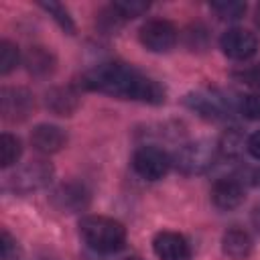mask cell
<instances>
[{
  "instance_id": "23",
  "label": "cell",
  "mask_w": 260,
  "mask_h": 260,
  "mask_svg": "<svg viewBox=\"0 0 260 260\" xmlns=\"http://www.w3.org/2000/svg\"><path fill=\"white\" fill-rule=\"evenodd\" d=\"M148 2H138V0H122V2H114L112 4V8L124 18V20H128V18H136V16H140V14H144L146 10H148Z\"/></svg>"
},
{
  "instance_id": "21",
  "label": "cell",
  "mask_w": 260,
  "mask_h": 260,
  "mask_svg": "<svg viewBox=\"0 0 260 260\" xmlns=\"http://www.w3.org/2000/svg\"><path fill=\"white\" fill-rule=\"evenodd\" d=\"M20 63V51L12 41H2L0 43V73L8 75L10 71L16 69Z\"/></svg>"
},
{
  "instance_id": "1",
  "label": "cell",
  "mask_w": 260,
  "mask_h": 260,
  "mask_svg": "<svg viewBox=\"0 0 260 260\" xmlns=\"http://www.w3.org/2000/svg\"><path fill=\"white\" fill-rule=\"evenodd\" d=\"M81 85L89 91H100L120 100H134L152 106L162 104L167 98V91L158 81H154L140 69L120 61L102 63L89 69L87 73H83Z\"/></svg>"
},
{
  "instance_id": "27",
  "label": "cell",
  "mask_w": 260,
  "mask_h": 260,
  "mask_svg": "<svg viewBox=\"0 0 260 260\" xmlns=\"http://www.w3.org/2000/svg\"><path fill=\"white\" fill-rule=\"evenodd\" d=\"M254 20H256V26L260 28V4L256 6V14H254Z\"/></svg>"
},
{
  "instance_id": "2",
  "label": "cell",
  "mask_w": 260,
  "mask_h": 260,
  "mask_svg": "<svg viewBox=\"0 0 260 260\" xmlns=\"http://www.w3.org/2000/svg\"><path fill=\"white\" fill-rule=\"evenodd\" d=\"M79 236L91 250L110 254L124 246L126 228L108 215H85L79 221Z\"/></svg>"
},
{
  "instance_id": "18",
  "label": "cell",
  "mask_w": 260,
  "mask_h": 260,
  "mask_svg": "<svg viewBox=\"0 0 260 260\" xmlns=\"http://www.w3.org/2000/svg\"><path fill=\"white\" fill-rule=\"evenodd\" d=\"M20 154H22L20 140L14 134L4 132L0 136V165H2V169H8V167L16 165L18 158H20Z\"/></svg>"
},
{
  "instance_id": "14",
  "label": "cell",
  "mask_w": 260,
  "mask_h": 260,
  "mask_svg": "<svg viewBox=\"0 0 260 260\" xmlns=\"http://www.w3.org/2000/svg\"><path fill=\"white\" fill-rule=\"evenodd\" d=\"M53 201H55V205H57L61 211L75 213V211L87 207L89 195H87L85 187L79 185V183H63V185L55 191Z\"/></svg>"
},
{
  "instance_id": "5",
  "label": "cell",
  "mask_w": 260,
  "mask_h": 260,
  "mask_svg": "<svg viewBox=\"0 0 260 260\" xmlns=\"http://www.w3.org/2000/svg\"><path fill=\"white\" fill-rule=\"evenodd\" d=\"M55 177V169L47 160H30L6 179V189L14 193H30L47 187Z\"/></svg>"
},
{
  "instance_id": "9",
  "label": "cell",
  "mask_w": 260,
  "mask_h": 260,
  "mask_svg": "<svg viewBox=\"0 0 260 260\" xmlns=\"http://www.w3.org/2000/svg\"><path fill=\"white\" fill-rule=\"evenodd\" d=\"M219 49L225 57H230L234 61H246V59L256 55L258 39L254 32L240 28V26H234V28H228L219 37Z\"/></svg>"
},
{
  "instance_id": "24",
  "label": "cell",
  "mask_w": 260,
  "mask_h": 260,
  "mask_svg": "<svg viewBox=\"0 0 260 260\" xmlns=\"http://www.w3.org/2000/svg\"><path fill=\"white\" fill-rule=\"evenodd\" d=\"M0 252H2V260H24L22 250L6 230H2V236H0Z\"/></svg>"
},
{
  "instance_id": "25",
  "label": "cell",
  "mask_w": 260,
  "mask_h": 260,
  "mask_svg": "<svg viewBox=\"0 0 260 260\" xmlns=\"http://www.w3.org/2000/svg\"><path fill=\"white\" fill-rule=\"evenodd\" d=\"M238 77H240L244 83H248V85L260 89V65H256V67H248V69L240 71Z\"/></svg>"
},
{
  "instance_id": "7",
  "label": "cell",
  "mask_w": 260,
  "mask_h": 260,
  "mask_svg": "<svg viewBox=\"0 0 260 260\" xmlns=\"http://www.w3.org/2000/svg\"><path fill=\"white\" fill-rule=\"evenodd\" d=\"M177 26L165 18H150L138 30L142 47L150 53H169L177 45Z\"/></svg>"
},
{
  "instance_id": "19",
  "label": "cell",
  "mask_w": 260,
  "mask_h": 260,
  "mask_svg": "<svg viewBox=\"0 0 260 260\" xmlns=\"http://www.w3.org/2000/svg\"><path fill=\"white\" fill-rule=\"evenodd\" d=\"M45 12H49V16H53V20L67 32V35H73L75 32V24H73V18L69 16V10L59 4V2H41L39 4Z\"/></svg>"
},
{
  "instance_id": "28",
  "label": "cell",
  "mask_w": 260,
  "mask_h": 260,
  "mask_svg": "<svg viewBox=\"0 0 260 260\" xmlns=\"http://www.w3.org/2000/svg\"><path fill=\"white\" fill-rule=\"evenodd\" d=\"M124 260H142V258H138V256H130V258H124Z\"/></svg>"
},
{
  "instance_id": "26",
  "label": "cell",
  "mask_w": 260,
  "mask_h": 260,
  "mask_svg": "<svg viewBox=\"0 0 260 260\" xmlns=\"http://www.w3.org/2000/svg\"><path fill=\"white\" fill-rule=\"evenodd\" d=\"M246 150H248L256 160H260V130H256L254 134H250V136H248Z\"/></svg>"
},
{
  "instance_id": "4",
  "label": "cell",
  "mask_w": 260,
  "mask_h": 260,
  "mask_svg": "<svg viewBox=\"0 0 260 260\" xmlns=\"http://www.w3.org/2000/svg\"><path fill=\"white\" fill-rule=\"evenodd\" d=\"M215 156H217V144L207 140V138H199V140H191V142L181 144L171 158H173V165L179 173L201 175L213 165Z\"/></svg>"
},
{
  "instance_id": "10",
  "label": "cell",
  "mask_w": 260,
  "mask_h": 260,
  "mask_svg": "<svg viewBox=\"0 0 260 260\" xmlns=\"http://www.w3.org/2000/svg\"><path fill=\"white\" fill-rule=\"evenodd\" d=\"M246 199V185L240 177H221L211 187V201L219 209H236Z\"/></svg>"
},
{
  "instance_id": "3",
  "label": "cell",
  "mask_w": 260,
  "mask_h": 260,
  "mask_svg": "<svg viewBox=\"0 0 260 260\" xmlns=\"http://www.w3.org/2000/svg\"><path fill=\"white\" fill-rule=\"evenodd\" d=\"M183 104L205 120H225L236 112L238 95H230L221 89H197L189 91Z\"/></svg>"
},
{
  "instance_id": "12",
  "label": "cell",
  "mask_w": 260,
  "mask_h": 260,
  "mask_svg": "<svg viewBox=\"0 0 260 260\" xmlns=\"http://www.w3.org/2000/svg\"><path fill=\"white\" fill-rule=\"evenodd\" d=\"M30 144L43 154H55L67 144V134L55 124H39L30 132Z\"/></svg>"
},
{
  "instance_id": "22",
  "label": "cell",
  "mask_w": 260,
  "mask_h": 260,
  "mask_svg": "<svg viewBox=\"0 0 260 260\" xmlns=\"http://www.w3.org/2000/svg\"><path fill=\"white\" fill-rule=\"evenodd\" d=\"M236 112L248 120H260V93H244L238 95Z\"/></svg>"
},
{
  "instance_id": "16",
  "label": "cell",
  "mask_w": 260,
  "mask_h": 260,
  "mask_svg": "<svg viewBox=\"0 0 260 260\" xmlns=\"http://www.w3.org/2000/svg\"><path fill=\"white\" fill-rule=\"evenodd\" d=\"M45 106L55 116H71L79 106V95L71 87H53L45 95Z\"/></svg>"
},
{
  "instance_id": "11",
  "label": "cell",
  "mask_w": 260,
  "mask_h": 260,
  "mask_svg": "<svg viewBox=\"0 0 260 260\" xmlns=\"http://www.w3.org/2000/svg\"><path fill=\"white\" fill-rule=\"evenodd\" d=\"M152 252L158 260H189L191 258V248L185 236L179 232H158L152 238Z\"/></svg>"
},
{
  "instance_id": "8",
  "label": "cell",
  "mask_w": 260,
  "mask_h": 260,
  "mask_svg": "<svg viewBox=\"0 0 260 260\" xmlns=\"http://www.w3.org/2000/svg\"><path fill=\"white\" fill-rule=\"evenodd\" d=\"M35 110V95L24 87H2L0 93V112L2 118L10 124L24 122Z\"/></svg>"
},
{
  "instance_id": "15",
  "label": "cell",
  "mask_w": 260,
  "mask_h": 260,
  "mask_svg": "<svg viewBox=\"0 0 260 260\" xmlns=\"http://www.w3.org/2000/svg\"><path fill=\"white\" fill-rule=\"evenodd\" d=\"M24 65L32 77H49L57 67V59H55V53L51 49L35 45L26 51Z\"/></svg>"
},
{
  "instance_id": "20",
  "label": "cell",
  "mask_w": 260,
  "mask_h": 260,
  "mask_svg": "<svg viewBox=\"0 0 260 260\" xmlns=\"http://www.w3.org/2000/svg\"><path fill=\"white\" fill-rule=\"evenodd\" d=\"M209 8L221 18V20H238L244 16L246 12V2H238V0H219V2H211Z\"/></svg>"
},
{
  "instance_id": "6",
  "label": "cell",
  "mask_w": 260,
  "mask_h": 260,
  "mask_svg": "<svg viewBox=\"0 0 260 260\" xmlns=\"http://www.w3.org/2000/svg\"><path fill=\"white\" fill-rule=\"evenodd\" d=\"M171 165H173V158L169 156V152H165L162 148L152 146V144L140 146L132 154V167H134V171L142 179H146V181H158V179H162L169 173Z\"/></svg>"
},
{
  "instance_id": "13",
  "label": "cell",
  "mask_w": 260,
  "mask_h": 260,
  "mask_svg": "<svg viewBox=\"0 0 260 260\" xmlns=\"http://www.w3.org/2000/svg\"><path fill=\"white\" fill-rule=\"evenodd\" d=\"M252 248H254V242L250 234L238 225L225 230L221 236V252L230 260H248L252 254Z\"/></svg>"
},
{
  "instance_id": "17",
  "label": "cell",
  "mask_w": 260,
  "mask_h": 260,
  "mask_svg": "<svg viewBox=\"0 0 260 260\" xmlns=\"http://www.w3.org/2000/svg\"><path fill=\"white\" fill-rule=\"evenodd\" d=\"M246 144H248V138H244L242 130L230 128V130H225L219 136V140H217V152L223 154V156H228V158H236V156H240L244 152Z\"/></svg>"
}]
</instances>
